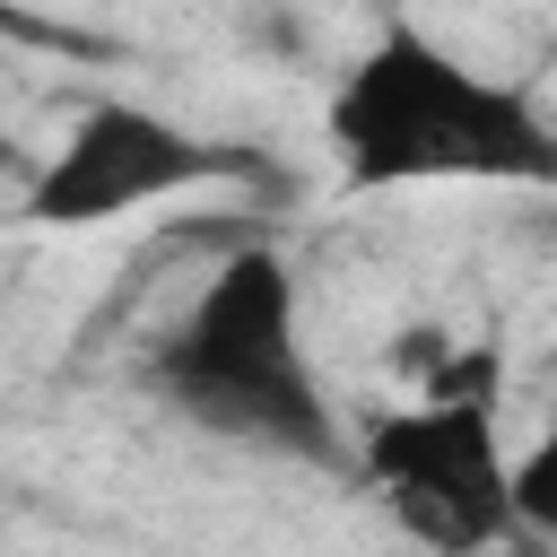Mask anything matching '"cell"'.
Returning a JSON list of instances; mask_svg holds the SVG:
<instances>
[{
	"label": "cell",
	"instance_id": "obj_4",
	"mask_svg": "<svg viewBox=\"0 0 557 557\" xmlns=\"http://www.w3.org/2000/svg\"><path fill=\"white\" fill-rule=\"evenodd\" d=\"M252 157L218 148V139H191L183 122L148 113V104H87L61 148L44 157L35 191H26V218L44 226H104L122 209H157L191 183H218V174H244Z\"/></svg>",
	"mask_w": 557,
	"mask_h": 557
},
{
	"label": "cell",
	"instance_id": "obj_5",
	"mask_svg": "<svg viewBox=\"0 0 557 557\" xmlns=\"http://www.w3.org/2000/svg\"><path fill=\"white\" fill-rule=\"evenodd\" d=\"M0 157H9V139H0Z\"/></svg>",
	"mask_w": 557,
	"mask_h": 557
},
{
	"label": "cell",
	"instance_id": "obj_3",
	"mask_svg": "<svg viewBox=\"0 0 557 557\" xmlns=\"http://www.w3.org/2000/svg\"><path fill=\"white\" fill-rule=\"evenodd\" d=\"M366 479L400 513L409 540L470 557L513 531V461L496 444L487 400H418L366 426Z\"/></svg>",
	"mask_w": 557,
	"mask_h": 557
},
{
	"label": "cell",
	"instance_id": "obj_2",
	"mask_svg": "<svg viewBox=\"0 0 557 557\" xmlns=\"http://www.w3.org/2000/svg\"><path fill=\"white\" fill-rule=\"evenodd\" d=\"M157 383L218 435L278 453H339L322 383L296 348V270L278 252H235L191 296V313L157 348Z\"/></svg>",
	"mask_w": 557,
	"mask_h": 557
},
{
	"label": "cell",
	"instance_id": "obj_1",
	"mask_svg": "<svg viewBox=\"0 0 557 557\" xmlns=\"http://www.w3.org/2000/svg\"><path fill=\"white\" fill-rule=\"evenodd\" d=\"M331 148L357 191L392 183H548L557 139L522 87L479 78L418 26H383V44L331 96Z\"/></svg>",
	"mask_w": 557,
	"mask_h": 557
}]
</instances>
